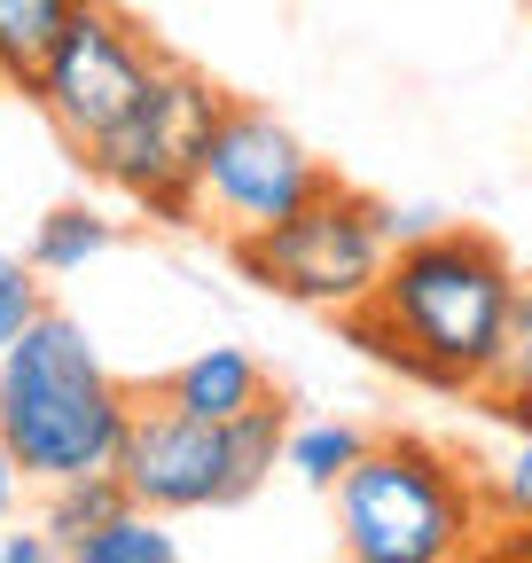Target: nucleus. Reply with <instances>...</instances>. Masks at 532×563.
<instances>
[{"instance_id":"6e6552de","label":"nucleus","mask_w":532,"mask_h":563,"mask_svg":"<svg viewBox=\"0 0 532 563\" xmlns=\"http://www.w3.org/2000/svg\"><path fill=\"white\" fill-rule=\"evenodd\" d=\"M165 63L173 55H157V40L133 24V16H118L110 0H87V9L71 16V32L47 47L40 79H32V110L87 157L110 125L133 118V102L157 87Z\"/></svg>"},{"instance_id":"ddd939ff","label":"nucleus","mask_w":532,"mask_h":563,"mask_svg":"<svg viewBox=\"0 0 532 563\" xmlns=\"http://www.w3.org/2000/svg\"><path fill=\"white\" fill-rule=\"evenodd\" d=\"M118 243V220H110V211H95V203H55L47 211V220L32 228V266L40 274H79L87 258H102Z\"/></svg>"},{"instance_id":"20e7f679","label":"nucleus","mask_w":532,"mask_h":563,"mask_svg":"<svg viewBox=\"0 0 532 563\" xmlns=\"http://www.w3.org/2000/svg\"><path fill=\"white\" fill-rule=\"evenodd\" d=\"M290 446V415L282 399H266L235 422H204V415H180L165 399L133 407V431L118 446V477L142 509L157 517H196V509H235L275 477Z\"/></svg>"},{"instance_id":"f3484780","label":"nucleus","mask_w":532,"mask_h":563,"mask_svg":"<svg viewBox=\"0 0 532 563\" xmlns=\"http://www.w3.org/2000/svg\"><path fill=\"white\" fill-rule=\"evenodd\" d=\"M40 282H47V274H40L32 258H9V251H0V352H9V344H16L40 313H47Z\"/></svg>"},{"instance_id":"0eeeda50","label":"nucleus","mask_w":532,"mask_h":563,"mask_svg":"<svg viewBox=\"0 0 532 563\" xmlns=\"http://www.w3.org/2000/svg\"><path fill=\"white\" fill-rule=\"evenodd\" d=\"M329 180H337V173H329L275 110L228 95V110L212 118L204 157H196V220L220 228L228 243H243V235H258V228L290 220V211H298L306 196H321Z\"/></svg>"},{"instance_id":"7ed1b4c3","label":"nucleus","mask_w":532,"mask_h":563,"mask_svg":"<svg viewBox=\"0 0 532 563\" xmlns=\"http://www.w3.org/2000/svg\"><path fill=\"white\" fill-rule=\"evenodd\" d=\"M329 517L353 563H446L494 532L486 477L431 439H368V454L329 485Z\"/></svg>"},{"instance_id":"9d476101","label":"nucleus","mask_w":532,"mask_h":563,"mask_svg":"<svg viewBox=\"0 0 532 563\" xmlns=\"http://www.w3.org/2000/svg\"><path fill=\"white\" fill-rule=\"evenodd\" d=\"M87 0H0V95H32L47 47L71 32Z\"/></svg>"},{"instance_id":"f257e3e1","label":"nucleus","mask_w":532,"mask_h":563,"mask_svg":"<svg viewBox=\"0 0 532 563\" xmlns=\"http://www.w3.org/2000/svg\"><path fill=\"white\" fill-rule=\"evenodd\" d=\"M517 290L524 282H517L509 251L486 228H431V235H408L391 251L376 298L361 313H345L337 329L368 352V361L415 376L431 391L478 399Z\"/></svg>"},{"instance_id":"9b49d317","label":"nucleus","mask_w":532,"mask_h":563,"mask_svg":"<svg viewBox=\"0 0 532 563\" xmlns=\"http://www.w3.org/2000/svg\"><path fill=\"white\" fill-rule=\"evenodd\" d=\"M478 407L494 422H509V431H532V282L509 306V329H501V352H494V368L478 384Z\"/></svg>"},{"instance_id":"4468645a","label":"nucleus","mask_w":532,"mask_h":563,"mask_svg":"<svg viewBox=\"0 0 532 563\" xmlns=\"http://www.w3.org/2000/svg\"><path fill=\"white\" fill-rule=\"evenodd\" d=\"M180 555V540L165 532V517L157 509H142V501H125L102 532H87L79 540V555L71 563H173Z\"/></svg>"},{"instance_id":"dca6fc26","label":"nucleus","mask_w":532,"mask_h":563,"mask_svg":"<svg viewBox=\"0 0 532 563\" xmlns=\"http://www.w3.org/2000/svg\"><path fill=\"white\" fill-rule=\"evenodd\" d=\"M486 509L501 532H532V431H517L501 470H486Z\"/></svg>"},{"instance_id":"f8f14e48","label":"nucleus","mask_w":532,"mask_h":563,"mask_svg":"<svg viewBox=\"0 0 532 563\" xmlns=\"http://www.w3.org/2000/svg\"><path fill=\"white\" fill-rule=\"evenodd\" d=\"M125 501H133V493H125V477H118V470L63 477V485H47V509H40V525L55 532V548H63V555H79V540H87V532H102V525H110Z\"/></svg>"},{"instance_id":"6ab92c4d","label":"nucleus","mask_w":532,"mask_h":563,"mask_svg":"<svg viewBox=\"0 0 532 563\" xmlns=\"http://www.w3.org/2000/svg\"><path fill=\"white\" fill-rule=\"evenodd\" d=\"M24 485H32V477H24V462L9 454V439H0V532L16 525V509H24Z\"/></svg>"},{"instance_id":"f03ea898","label":"nucleus","mask_w":532,"mask_h":563,"mask_svg":"<svg viewBox=\"0 0 532 563\" xmlns=\"http://www.w3.org/2000/svg\"><path fill=\"white\" fill-rule=\"evenodd\" d=\"M133 407L142 399L110 376L87 321L55 313V306L0 352V439H9V454L24 462V477L40 493L63 477L118 470Z\"/></svg>"},{"instance_id":"a211bd4d","label":"nucleus","mask_w":532,"mask_h":563,"mask_svg":"<svg viewBox=\"0 0 532 563\" xmlns=\"http://www.w3.org/2000/svg\"><path fill=\"white\" fill-rule=\"evenodd\" d=\"M47 555H63L47 525H9L0 532V563H47Z\"/></svg>"},{"instance_id":"423d86ee","label":"nucleus","mask_w":532,"mask_h":563,"mask_svg":"<svg viewBox=\"0 0 532 563\" xmlns=\"http://www.w3.org/2000/svg\"><path fill=\"white\" fill-rule=\"evenodd\" d=\"M220 110H228V95L196 63H165L157 87L133 102V118L87 150V173L110 196H125L133 211H149L157 228H204L196 220V157H204Z\"/></svg>"},{"instance_id":"1a4fd4ad","label":"nucleus","mask_w":532,"mask_h":563,"mask_svg":"<svg viewBox=\"0 0 532 563\" xmlns=\"http://www.w3.org/2000/svg\"><path fill=\"white\" fill-rule=\"evenodd\" d=\"M149 399H165L180 415H204V422H235V415H251V407L275 399V384H266V368L251 361L243 344H204V352H188V361Z\"/></svg>"},{"instance_id":"aec40b11","label":"nucleus","mask_w":532,"mask_h":563,"mask_svg":"<svg viewBox=\"0 0 532 563\" xmlns=\"http://www.w3.org/2000/svg\"><path fill=\"white\" fill-rule=\"evenodd\" d=\"M431 228H446L431 203H415V211H391V235H399V243H408V235H431Z\"/></svg>"},{"instance_id":"2eb2a0df","label":"nucleus","mask_w":532,"mask_h":563,"mask_svg":"<svg viewBox=\"0 0 532 563\" xmlns=\"http://www.w3.org/2000/svg\"><path fill=\"white\" fill-rule=\"evenodd\" d=\"M361 454H368V439L353 431V422H298L290 446H282V470H298L313 493H329V485H337Z\"/></svg>"},{"instance_id":"39448f33","label":"nucleus","mask_w":532,"mask_h":563,"mask_svg":"<svg viewBox=\"0 0 532 563\" xmlns=\"http://www.w3.org/2000/svg\"><path fill=\"white\" fill-rule=\"evenodd\" d=\"M228 251L275 298H298L313 313H337L345 321V313H361L376 298V282H384L399 235H391V203L361 196L353 180H329L321 196H306L290 211V220L258 228V235H243Z\"/></svg>"}]
</instances>
